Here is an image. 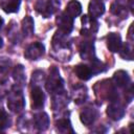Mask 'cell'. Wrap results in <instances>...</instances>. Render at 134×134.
I'll list each match as a JSON object with an SVG mask.
<instances>
[{
	"label": "cell",
	"mask_w": 134,
	"mask_h": 134,
	"mask_svg": "<svg viewBox=\"0 0 134 134\" xmlns=\"http://www.w3.org/2000/svg\"><path fill=\"white\" fill-rule=\"evenodd\" d=\"M80 54L82 59L85 60H93L95 59L94 55V46L91 42H83L80 47Z\"/></svg>",
	"instance_id": "obj_13"
},
{
	"label": "cell",
	"mask_w": 134,
	"mask_h": 134,
	"mask_svg": "<svg viewBox=\"0 0 134 134\" xmlns=\"http://www.w3.org/2000/svg\"><path fill=\"white\" fill-rule=\"evenodd\" d=\"M129 6H130V10L133 13L134 9V5H133V0H129Z\"/></svg>",
	"instance_id": "obj_26"
},
{
	"label": "cell",
	"mask_w": 134,
	"mask_h": 134,
	"mask_svg": "<svg viewBox=\"0 0 134 134\" xmlns=\"http://www.w3.org/2000/svg\"><path fill=\"white\" fill-rule=\"evenodd\" d=\"M74 72L77 75V77L83 80V81H88L93 75L92 72H91L90 67L85 65V64H79L77 66H75Z\"/></svg>",
	"instance_id": "obj_15"
},
{
	"label": "cell",
	"mask_w": 134,
	"mask_h": 134,
	"mask_svg": "<svg viewBox=\"0 0 134 134\" xmlns=\"http://www.w3.org/2000/svg\"><path fill=\"white\" fill-rule=\"evenodd\" d=\"M44 45L40 42H36V43H32L30 44L26 49H25V52H24V57L28 60H38L40 59L43 53H44Z\"/></svg>",
	"instance_id": "obj_4"
},
{
	"label": "cell",
	"mask_w": 134,
	"mask_h": 134,
	"mask_svg": "<svg viewBox=\"0 0 134 134\" xmlns=\"http://www.w3.org/2000/svg\"><path fill=\"white\" fill-rule=\"evenodd\" d=\"M107 115L113 120H119L125 115V108L119 103L112 100L107 108Z\"/></svg>",
	"instance_id": "obj_6"
},
{
	"label": "cell",
	"mask_w": 134,
	"mask_h": 134,
	"mask_svg": "<svg viewBox=\"0 0 134 134\" xmlns=\"http://www.w3.org/2000/svg\"><path fill=\"white\" fill-rule=\"evenodd\" d=\"M13 77L17 83H23L25 81V73H24V68L22 65H18L15 67L14 72H13Z\"/></svg>",
	"instance_id": "obj_20"
},
{
	"label": "cell",
	"mask_w": 134,
	"mask_h": 134,
	"mask_svg": "<svg viewBox=\"0 0 134 134\" xmlns=\"http://www.w3.org/2000/svg\"><path fill=\"white\" fill-rule=\"evenodd\" d=\"M120 57L125 60H132L133 59V50H132V45L131 44H125L124 46L121 45L120 47Z\"/></svg>",
	"instance_id": "obj_21"
},
{
	"label": "cell",
	"mask_w": 134,
	"mask_h": 134,
	"mask_svg": "<svg viewBox=\"0 0 134 134\" xmlns=\"http://www.w3.org/2000/svg\"><path fill=\"white\" fill-rule=\"evenodd\" d=\"M55 129L57 131H59L60 133H73V129L71 127L70 120L68 118H62L59 119L55 122Z\"/></svg>",
	"instance_id": "obj_18"
},
{
	"label": "cell",
	"mask_w": 134,
	"mask_h": 134,
	"mask_svg": "<svg viewBox=\"0 0 134 134\" xmlns=\"http://www.w3.org/2000/svg\"><path fill=\"white\" fill-rule=\"evenodd\" d=\"M3 23H4V21H3V19L0 17V28L2 27V25H3Z\"/></svg>",
	"instance_id": "obj_27"
},
{
	"label": "cell",
	"mask_w": 134,
	"mask_h": 134,
	"mask_svg": "<svg viewBox=\"0 0 134 134\" xmlns=\"http://www.w3.org/2000/svg\"><path fill=\"white\" fill-rule=\"evenodd\" d=\"M25 106V100L21 90H12L7 97V107L10 111L15 113H19L23 110Z\"/></svg>",
	"instance_id": "obj_2"
},
{
	"label": "cell",
	"mask_w": 134,
	"mask_h": 134,
	"mask_svg": "<svg viewBox=\"0 0 134 134\" xmlns=\"http://www.w3.org/2000/svg\"><path fill=\"white\" fill-rule=\"evenodd\" d=\"M112 81H113L114 85L119 87V88H126L129 84H131V80H130V76H129L128 72H126L124 70L116 71L113 74Z\"/></svg>",
	"instance_id": "obj_11"
},
{
	"label": "cell",
	"mask_w": 134,
	"mask_h": 134,
	"mask_svg": "<svg viewBox=\"0 0 134 134\" xmlns=\"http://www.w3.org/2000/svg\"><path fill=\"white\" fill-rule=\"evenodd\" d=\"M65 13L71 17L72 19L76 18L77 16L81 15L82 13V5L79 1L76 0H71L68 2V4L66 5V8H65Z\"/></svg>",
	"instance_id": "obj_14"
},
{
	"label": "cell",
	"mask_w": 134,
	"mask_h": 134,
	"mask_svg": "<svg viewBox=\"0 0 134 134\" xmlns=\"http://www.w3.org/2000/svg\"><path fill=\"white\" fill-rule=\"evenodd\" d=\"M111 13L116 15V16H120V17H126L127 16V9H126V5L120 2V1H115L112 5H111Z\"/></svg>",
	"instance_id": "obj_19"
},
{
	"label": "cell",
	"mask_w": 134,
	"mask_h": 134,
	"mask_svg": "<svg viewBox=\"0 0 134 134\" xmlns=\"http://www.w3.org/2000/svg\"><path fill=\"white\" fill-rule=\"evenodd\" d=\"M96 117H97V111H96V109L91 108V107L85 108V109L81 112V114H80L81 121H82L84 125H86V126L92 125V124L95 121Z\"/></svg>",
	"instance_id": "obj_8"
},
{
	"label": "cell",
	"mask_w": 134,
	"mask_h": 134,
	"mask_svg": "<svg viewBox=\"0 0 134 134\" xmlns=\"http://www.w3.org/2000/svg\"><path fill=\"white\" fill-rule=\"evenodd\" d=\"M63 80L62 77L60 76V73H59V70L55 68V67H52L49 71V76H48V80L46 82V89L49 93H61L63 91Z\"/></svg>",
	"instance_id": "obj_1"
},
{
	"label": "cell",
	"mask_w": 134,
	"mask_h": 134,
	"mask_svg": "<svg viewBox=\"0 0 134 134\" xmlns=\"http://www.w3.org/2000/svg\"><path fill=\"white\" fill-rule=\"evenodd\" d=\"M2 45H3V41H2V38L0 37V48L2 47Z\"/></svg>",
	"instance_id": "obj_28"
},
{
	"label": "cell",
	"mask_w": 134,
	"mask_h": 134,
	"mask_svg": "<svg viewBox=\"0 0 134 134\" xmlns=\"http://www.w3.org/2000/svg\"><path fill=\"white\" fill-rule=\"evenodd\" d=\"M125 97H126V100L128 103H130L133 98V86L132 84H129L127 87H126V93H125Z\"/></svg>",
	"instance_id": "obj_24"
},
{
	"label": "cell",
	"mask_w": 134,
	"mask_h": 134,
	"mask_svg": "<svg viewBox=\"0 0 134 134\" xmlns=\"http://www.w3.org/2000/svg\"><path fill=\"white\" fill-rule=\"evenodd\" d=\"M34 19L30 16H26L22 22H21V26H22V31L26 37H29L34 34Z\"/></svg>",
	"instance_id": "obj_17"
},
{
	"label": "cell",
	"mask_w": 134,
	"mask_h": 134,
	"mask_svg": "<svg viewBox=\"0 0 134 134\" xmlns=\"http://www.w3.org/2000/svg\"><path fill=\"white\" fill-rule=\"evenodd\" d=\"M55 22L59 27V31H61L64 35H68L71 32V30L73 28V19L71 17H69L65 12L61 13L57 17Z\"/></svg>",
	"instance_id": "obj_3"
},
{
	"label": "cell",
	"mask_w": 134,
	"mask_h": 134,
	"mask_svg": "<svg viewBox=\"0 0 134 134\" xmlns=\"http://www.w3.org/2000/svg\"><path fill=\"white\" fill-rule=\"evenodd\" d=\"M10 125V120H9V116L7 115V113L3 110H0V131L5 130L6 128H8Z\"/></svg>",
	"instance_id": "obj_22"
},
{
	"label": "cell",
	"mask_w": 134,
	"mask_h": 134,
	"mask_svg": "<svg viewBox=\"0 0 134 134\" xmlns=\"http://www.w3.org/2000/svg\"><path fill=\"white\" fill-rule=\"evenodd\" d=\"M82 23H83L82 35H85V36H88L89 34H92V32H96L98 28V23L95 21V19L89 16H84L82 18Z\"/></svg>",
	"instance_id": "obj_7"
},
{
	"label": "cell",
	"mask_w": 134,
	"mask_h": 134,
	"mask_svg": "<svg viewBox=\"0 0 134 134\" xmlns=\"http://www.w3.org/2000/svg\"><path fill=\"white\" fill-rule=\"evenodd\" d=\"M34 122H35L36 128L39 131H45L48 128V126H49V117H48L47 113L40 112V113L35 114Z\"/></svg>",
	"instance_id": "obj_12"
},
{
	"label": "cell",
	"mask_w": 134,
	"mask_h": 134,
	"mask_svg": "<svg viewBox=\"0 0 134 134\" xmlns=\"http://www.w3.org/2000/svg\"><path fill=\"white\" fill-rule=\"evenodd\" d=\"M1 7L7 14L17 13L20 7V0H5L1 2Z\"/></svg>",
	"instance_id": "obj_16"
},
{
	"label": "cell",
	"mask_w": 134,
	"mask_h": 134,
	"mask_svg": "<svg viewBox=\"0 0 134 134\" xmlns=\"http://www.w3.org/2000/svg\"><path fill=\"white\" fill-rule=\"evenodd\" d=\"M132 29H133V23L131 24V26H130V28H129V34H128V37H129V39L132 41L133 40V38H132Z\"/></svg>",
	"instance_id": "obj_25"
},
{
	"label": "cell",
	"mask_w": 134,
	"mask_h": 134,
	"mask_svg": "<svg viewBox=\"0 0 134 134\" xmlns=\"http://www.w3.org/2000/svg\"><path fill=\"white\" fill-rule=\"evenodd\" d=\"M121 45H122L121 38H120V36L118 34H116V32H110L107 36V47L109 48L110 51H112V52L119 51Z\"/></svg>",
	"instance_id": "obj_9"
},
{
	"label": "cell",
	"mask_w": 134,
	"mask_h": 134,
	"mask_svg": "<svg viewBox=\"0 0 134 134\" xmlns=\"http://www.w3.org/2000/svg\"><path fill=\"white\" fill-rule=\"evenodd\" d=\"M30 97H31V107L34 109H40L44 106L45 94L39 86H35L31 89Z\"/></svg>",
	"instance_id": "obj_5"
},
{
	"label": "cell",
	"mask_w": 134,
	"mask_h": 134,
	"mask_svg": "<svg viewBox=\"0 0 134 134\" xmlns=\"http://www.w3.org/2000/svg\"><path fill=\"white\" fill-rule=\"evenodd\" d=\"M90 69H91L92 74H96V73L103 72V71L105 70L103 63H102V62H99L98 60H96V58L92 60V62H91V66H90Z\"/></svg>",
	"instance_id": "obj_23"
},
{
	"label": "cell",
	"mask_w": 134,
	"mask_h": 134,
	"mask_svg": "<svg viewBox=\"0 0 134 134\" xmlns=\"http://www.w3.org/2000/svg\"><path fill=\"white\" fill-rule=\"evenodd\" d=\"M88 13L91 18L96 19L105 13V5L99 0H91L88 6Z\"/></svg>",
	"instance_id": "obj_10"
}]
</instances>
